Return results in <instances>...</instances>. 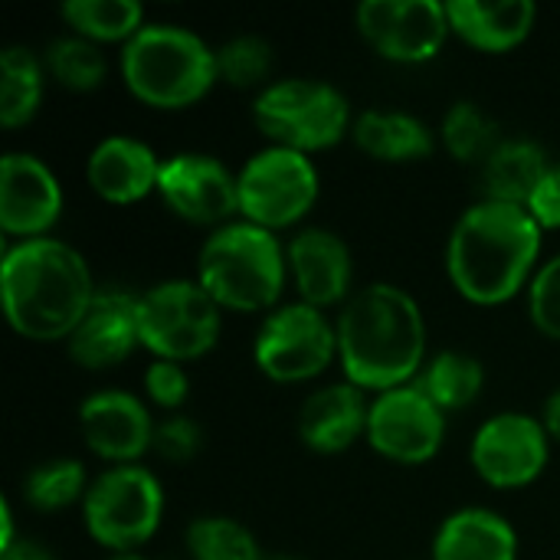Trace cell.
Returning <instances> with one entry per match:
<instances>
[{
	"mask_svg": "<svg viewBox=\"0 0 560 560\" xmlns=\"http://www.w3.org/2000/svg\"><path fill=\"white\" fill-rule=\"evenodd\" d=\"M266 560H305V558H295V555H269Z\"/></svg>",
	"mask_w": 560,
	"mask_h": 560,
	"instance_id": "40",
	"label": "cell"
},
{
	"mask_svg": "<svg viewBox=\"0 0 560 560\" xmlns=\"http://www.w3.org/2000/svg\"><path fill=\"white\" fill-rule=\"evenodd\" d=\"M203 446V430L197 420L184 417V413H171L158 423L154 430V453L164 463H190Z\"/></svg>",
	"mask_w": 560,
	"mask_h": 560,
	"instance_id": "35",
	"label": "cell"
},
{
	"mask_svg": "<svg viewBox=\"0 0 560 560\" xmlns=\"http://www.w3.org/2000/svg\"><path fill=\"white\" fill-rule=\"evenodd\" d=\"M0 560H56L49 555V548H43L33 538H16L13 545L0 548Z\"/></svg>",
	"mask_w": 560,
	"mask_h": 560,
	"instance_id": "37",
	"label": "cell"
},
{
	"mask_svg": "<svg viewBox=\"0 0 560 560\" xmlns=\"http://www.w3.org/2000/svg\"><path fill=\"white\" fill-rule=\"evenodd\" d=\"M541 420H545V427H548L551 440H555V443H560V387L555 390V394H551V397H548Z\"/></svg>",
	"mask_w": 560,
	"mask_h": 560,
	"instance_id": "38",
	"label": "cell"
},
{
	"mask_svg": "<svg viewBox=\"0 0 560 560\" xmlns=\"http://www.w3.org/2000/svg\"><path fill=\"white\" fill-rule=\"evenodd\" d=\"M433 560H518V532L492 509H456L433 535Z\"/></svg>",
	"mask_w": 560,
	"mask_h": 560,
	"instance_id": "22",
	"label": "cell"
},
{
	"mask_svg": "<svg viewBox=\"0 0 560 560\" xmlns=\"http://www.w3.org/2000/svg\"><path fill=\"white\" fill-rule=\"evenodd\" d=\"M532 220L548 233V230H560V161L548 167V174L541 177V184L535 187L528 207Z\"/></svg>",
	"mask_w": 560,
	"mask_h": 560,
	"instance_id": "36",
	"label": "cell"
},
{
	"mask_svg": "<svg viewBox=\"0 0 560 560\" xmlns=\"http://www.w3.org/2000/svg\"><path fill=\"white\" fill-rule=\"evenodd\" d=\"M164 505V486L148 466H108L85 492L82 525L98 548L131 555L161 532Z\"/></svg>",
	"mask_w": 560,
	"mask_h": 560,
	"instance_id": "7",
	"label": "cell"
},
{
	"mask_svg": "<svg viewBox=\"0 0 560 560\" xmlns=\"http://www.w3.org/2000/svg\"><path fill=\"white\" fill-rule=\"evenodd\" d=\"M223 331V308L197 279H164L138 292V335L154 361H197Z\"/></svg>",
	"mask_w": 560,
	"mask_h": 560,
	"instance_id": "8",
	"label": "cell"
},
{
	"mask_svg": "<svg viewBox=\"0 0 560 560\" xmlns=\"http://www.w3.org/2000/svg\"><path fill=\"white\" fill-rule=\"evenodd\" d=\"M62 207V184L43 158L30 151H7L0 158V230L7 243L49 236Z\"/></svg>",
	"mask_w": 560,
	"mask_h": 560,
	"instance_id": "15",
	"label": "cell"
},
{
	"mask_svg": "<svg viewBox=\"0 0 560 560\" xmlns=\"http://www.w3.org/2000/svg\"><path fill=\"white\" fill-rule=\"evenodd\" d=\"M528 318L545 338L560 341V253L538 266L528 285Z\"/></svg>",
	"mask_w": 560,
	"mask_h": 560,
	"instance_id": "33",
	"label": "cell"
},
{
	"mask_svg": "<svg viewBox=\"0 0 560 560\" xmlns=\"http://www.w3.org/2000/svg\"><path fill=\"white\" fill-rule=\"evenodd\" d=\"M161 161L164 158H158L141 138L108 135L92 148L85 161V180L98 200L112 207H131L158 194Z\"/></svg>",
	"mask_w": 560,
	"mask_h": 560,
	"instance_id": "20",
	"label": "cell"
},
{
	"mask_svg": "<svg viewBox=\"0 0 560 560\" xmlns=\"http://www.w3.org/2000/svg\"><path fill=\"white\" fill-rule=\"evenodd\" d=\"M335 328L345 381L371 397L413 384L430 361L427 315L420 302L394 282L358 289L341 305Z\"/></svg>",
	"mask_w": 560,
	"mask_h": 560,
	"instance_id": "1",
	"label": "cell"
},
{
	"mask_svg": "<svg viewBox=\"0 0 560 560\" xmlns=\"http://www.w3.org/2000/svg\"><path fill=\"white\" fill-rule=\"evenodd\" d=\"M446 440V413L420 394L417 384L371 397L368 446L397 466H423L436 459Z\"/></svg>",
	"mask_w": 560,
	"mask_h": 560,
	"instance_id": "13",
	"label": "cell"
},
{
	"mask_svg": "<svg viewBox=\"0 0 560 560\" xmlns=\"http://www.w3.org/2000/svg\"><path fill=\"white\" fill-rule=\"evenodd\" d=\"M141 387L151 407L177 413L190 397V374L177 361H151L141 377Z\"/></svg>",
	"mask_w": 560,
	"mask_h": 560,
	"instance_id": "34",
	"label": "cell"
},
{
	"mask_svg": "<svg viewBox=\"0 0 560 560\" xmlns=\"http://www.w3.org/2000/svg\"><path fill=\"white\" fill-rule=\"evenodd\" d=\"M43 66H46V75L69 92H92L108 75V59H105L102 46H95L82 36H72V33L56 36L43 49Z\"/></svg>",
	"mask_w": 560,
	"mask_h": 560,
	"instance_id": "31",
	"label": "cell"
},
{
	"mask_svg": "<svg viewBox=\"0 0 560 560\" xmlns=\"http://www.w3.org/2000/svg\"><path fill=\"white\" fill-rule=\"evenodd\" d=\"M354 26L381 59L397 66L436 59L453 36L440 0H364L354 10Z\"/></svg>",
	"mask_w": 560,
	"mask_h": 560,
	"instance_id": "12",
	"label": "cell"
},
{
	"mask_svg": "<svg viewBox=\"0 0 560 560\" xmlns=\"http://www.w3.org/2000/svg\"><path fill=\"white\" fill-rule=\"evenodd\" d=\"M0 295L7 325L20 338L36 345H66L89 315L98 285L75 246L43 236L3 246Z\"/></svg>",
	"mask_w": 560,
	"mask_h": 560,
	"instance_id": "3",
	"label": "cell"
},
{
	"mask_svg": "<svg viewBox=\"0 0 560 560\" xmlns=\"http://www.w3.org/2000/svg\"><path fill=\"white\" fill-rule=\"evenodd\" d=\"M541 246L545 230L525 207L476 200L446 240V276L466 302L495 308L528 292L541 266Z\"/></svg>",
	"mask_w": 560,
	"mask_h": 560,
	"instance_id": "2",
	"label": "cell"
},
{
	"mask_svg": "<svg viewBox=\"0 0 560 560\" xmlns=\"http://www.w3.org/2000/svg\"><path fill=\"white\" fill-rule=\"evenodd\" d=\"M190 560H266L256 535L230 515H200L184 535Z\"/></svg>",
	"mask_w": 560,
	"mask_h": 560,
	"instance_id": "30",
	"label": "cell"
},
{
	"mask_svg": "<svg viewBox=\"0 0 560 560\" xmlns=\"http://www.w3.org/2000/svg\"><path fill=\"white\" fill-rule=\"evenodd\" d=\"M223 312L256 315L282 305L289 285V256L279 233L249 220H233L200 243L197 276Z\"/></svg>",
	"mask_w": 560,
	"mask_h": 560,
	"instance_id": "4",
	"label": "cell"
},
{
	"mask_svg": "<svg viewBox=\"0 0 560 560\" xmlns=\"http://www.w3.org/2000/svg\"><path fill=\"white\" fill-rule=\"evenodd\" d=\"M289 256V279L295 285V299L312 308H341L354 289V259L348 243L325 230L305 226L285 243Z\"/></svg>",
	"mask_w": 560,
	"mask_h": 560,
	"instance_id": "17",
	"label": "cell"
},
{
	"mask_svg": "<svg viewBox=\"0 0 560 560\" xmlns=\"http://www.w3.org/2000/svg\"><path fill=\"white\" fill-rule=\"evenodd\" d=\"M413 384L450 417V413L472 407L482 397L486 368L479 358H472L466 351H440L423 364V371Z\"/></svg>",
	"mask_w": 560,
	"mask_h": 560,
	"instance_id": "26",
	"label": "cell"
},
{
	"mask_svg": "<svg viewBox=\"0 0 560 560\" xmlns=\"http://www.w3.org/2000/svg\"><path fill=\"white\" fill-rule=\"evenodd\" d=\"M440 144L446 148V154L459 164H472L482 167V161L499 148L502 141V128L499 121L472 98H459L446 108L443 121H440Z\"/></svg>",
	"mask_w": 560,
	"mask_h": 560,
	"instance_id": "28",
	"label": "cell"
},
{
	"mask_svg": "<svg viewBox=\"0 0 560 560\" xmlns=\"http://www.w3.org/2000/svg\"><path fill=\"white\" fill-rule=\"evenodd\" d=\"M105 560H151V558H144V555H138V551H131V555H108Z\"/></svg>",
	"mask_w": 560,
	"mask_h": 560,
	"instance_id": "39",
	"label": "cell"
},
{
	"mask_svg": "<svg viewBox=\"0 0 560 560\" xmlns=\"http://www.w3.org/2000/svg\"><path fill=\"white\" fill-rule=\"evenodd\" d=\"M141 348L138 335V292L105 285L98 289L89 315L66 341L69 358L85 371H108L125 364Z\"/></svg>",
	"mask_w": 560,
	"mask_h": 560,
	"instance_id": "18",
	"label": "cell"
},
{
	"mask_svg": "<svg viewBox=\"0 0 560 560\" xmlns=\"http://www.w3.org/2000/svg\"><path fill=\"white\" fill-rule=\"evenodd\" d=\"M89 486H92V479L79 459L56 456V459H46L26 472L23 499L30 509L43 512V515H56V512L72 509V505H82Z\"/></svg>",
	"mask_w": 560,
	"mask_h": 560,
	"instance_id": "29",
	"label": "cell"
},
{
	"mask_svg": "<svg viewBox=\"0 0 560 560\" xmlns=\"http://www.w3.org/2000/svg\"><path fill=\"white\" fill-rule=\"evenodd\" d=\"M158 197L164 207L194 226L220 230L240 220V187L236 174L213 154L177 151L161 161Z\"/></svg>",
	"mask_w": 560,
	"mask_h": 560,
	"instance_id": "14",
	"label": "cell"
},
{
	"mask_svg": "<svg viewBox=\"0 0 560 560\" xmlns=\"http://www.w3.org/2000/svg\"><path fill=\"white\" fill-rule=\"evenodd\" d=\"M125 89L148 108L180 112L203 102L217 75V49L180 23H148L118 52Z\"/></svg>",
	"mask_w": 560,
	"mask_h": 560,
	"instance_id": "5",
	"label": "cell"
},
{
	"mask_svg": "<svg viewBox=\"0 0 560 560\" xmlns=\"http://www.w3.org/2000/svg\"><path fill=\"white\" fill-rule=\"evenodd\" d=\"M551 433L541 417L502 410L489 417L469 446L476 476L499 492H515L541 479L551 463Z\"/></svg>",
	"mask_w": 560,
	"mask_h": 560,
	"instance_id": "11",
	"label": "cell"
},
{
	"mask_svg": "<svg viewBox=\"0 0 560 560\" xmlns=\"http://www.w3.org/2000/svg\"><path fill=\"white\" fill-rule=\"evenodd\" d=\"M555 161L548 151L532 141V138H502L499 148L482 161L479 167V184H482V200L495 203H515L528 207L535 187L548 174Z\"/></svg>",
	"mask_w": 560,
	"mask_h": 560,
	"instance_id": "24",
	"label": "cell"
},
{
	"mask_svg": "<svg viewBox=\"0 0 560 560\" xmlns=\"http://www.w3.org/2000/svg\"><path fill=\"white\" fill-rule=\"evenodd\" d=\"M240 220L282 233L299 226L318 203L322 177L308 154L266 144L236 171Z\"/></svg>",
	"mask_w": 560,
	"mask_h": 560,
	"instance_id": "9",
	"label": "cell"
},
{
	"mask_svg": "<svg viewBox=\"0 0 560 560\" xmlns=\"http://www.w3.org/2000/svg\"><path fill=\"white\" fill-rule=\"evenodd\" d=\"M59 16L72 36H82L95 46H125L148 26L144 7L138 0H66Z\"/></svg>",
	"mask_w": 560,
	"mask_h": 560,
	"instance_id": "27",
	"label": "cell"
},
{
	"mask_svg": "<svg viewBox=\"0 0 560 560\" xmlns=\"http://www.w3.org/2000/svg\"><path fill=\"white\" fill-rule=\"evenodd\" d=\"M253 121L269 144L318 154L351 135L348 95L325 79H276L253 98Z\"/></svg>",
	"mask_w": 560,
	"mask_h": 560,
	"instance_id": "6",
	"label": "cell"
},
{
	"mask_svg": "<svg viewBox=\"0 0 560 560\" xmlns=\"http://www.w3.org/2000/svg\"><path fill=\"white\" fill-rule=\"evenodd\" d=\"M371 397L351 381L312 390L299 407V440L318 456H341L368 440Z\"/></svg>",
	"mask_w": 560,
	"mask_h": 560,
	"instance_id": "19",
	"label": "cell"
},
{
	"mask_svg": "<svg viewBox=\"0 0 560 560\" xmlns=\"http://www.w3.org/2000/svg\"><path fill=\"white\" fill-rule=\"evenodd\" d=\"M79 436L108 466H135L154 446L158 420L151 407L121 387H105L79 404Z\"/></svg>",
	"mask_w": 560,
	"mask_h": 560,
	"instance_id": "16",
	"label": "cell"
},
{
	"mask_svg": "<svg viewBox=\"0 0 560 560\" xmlns=\"http://www.w3.org/2000/svg\"><path fill=\"white\" fill-rule=\"evenodd\" d=\"M253 361L262 377L276 384H308L338 361V328L328 312L305 302H282L272 308L256 338Z\"/></svg>",
	"mask_w": 560,
	"mask_h": 560,
	"instance_id": "10",
	"label": "cell"
},
{
	"mask_svg": "<svg viewBox=\"0 0 560 560\" xmlns=\"http://www.w3.org/2000/svg\"><path fill=\"white\" fill-rule=\"evenodd\" d=\"M276 56L262 36L243 33L217 46V75L230 89H266L272 75Z\"/></svg>",
	"mask_w": 560,
	"mask_h": 560,
	"instance_id": "32",
	"label": "cell"
},
{
	"mask_svg": "<svg viewBox=\"0 0 560 560\" xmlns=\"http://www.w3.org/2000/svg\"><path fill=\"white\" fill-rule=\"evenodd\" d=\"M351 141L381 164H417V161L433 158L440 135L413 112L368 108L354 115Z\"/></svg>",
	"mask_w": 560,
	"mask_h": 560,
	"instance_id": "23",
	"label": "cell"
},
{
	"mask_svg": "<svg viewBox=\"0 0 560 560\" xmlns=\"http://www.w3.org/2000/svg\"><path fill=\"white\" fill-rule=\"evenodd\" d=\"M446 16L453 36H459L466 46L479 52L499 56V52H512L532 36L538 23V7L532 0H495V3L450 0Z\"/></svg>",
	"mask_w": 560,
	"mask_h": 560,
	"instance_id": "21",
	"label": "cell"
},
{
	"mask_svg": "<svg viewBox=\"0 0 560 560\" xmlns=\"http://www.w3.org/2000/svg\"><path fill=\"white\" fill-rule=\"evenodd\" d=\"M46 92V66L43 56L30 46H3L0 52V125L16 131L30 125L43 105Z\"/></svg>",
	"mask_w": 560,
	"mask_h": 560,
	"instance_id": "25",
	"label": "cell"
}]
</instances>
